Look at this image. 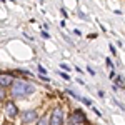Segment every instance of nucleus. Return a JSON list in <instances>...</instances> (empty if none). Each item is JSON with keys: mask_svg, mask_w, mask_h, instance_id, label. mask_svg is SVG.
I'll use <instances>...</instances> for the list:
<instances>
[{"mask_svg": "<svg viewBox=\"0 0 125 125\" xmlns=\"http://www.w3.org/2000/svg\"><path fill=\"white\" fill-rule=\"evenodd\" d=\"M33 85H30L23 80H17L12 82V97H25L29 94H33Z\"/></svg>", "mask_w": 125, "mask_h": 125, "instance_id": "1", "label": "nucleus"}, {"mask_svg": "<svg viewBox=\"0 0 125 125\" xmlns=\"http://www.w3.org/2000/svg\"><path fill=\"white\" fill-rule=\"evenodd\" d=\"M48 125H63V112L60 108H55L50 115V120H48Z\"/></svg>", "mask_w": 125, "mask_h": 125, "instance_id": "2", "label": "nucleus"}, {"mask_svg": "<svg viewBox=\"0 0 125 125\" xmlns=\"http://www.w3.org/2000/svg\"><path fill=\"white\" fill-rule=\"evenodd\" d=\"M87 118L85 115L82 114V110H77V112H73L72 115H70V118H68V125H82L85 124Z\"/></svg>", "mask_w": 125, "mask_h": 125, "instance_id": "3", "label": "nucleus"}, {"mask_svg": "<svg viewBox=\"0 0 125 125\" xmlns=\"http://www.w3.org/2000/svg\"><path fill=\"white\" fill-rule=\"evenodd\" d=\"M17 114H19V110H17L15 104L9 102V104L5 105V115H7V118H15V117H17Z\"/></svg>", "mask_w": 125, "mask_h": 125, "instance_id": "4", "label": "nucleus"}, {"mask_svg": "<svg viewBox=\"0 0 125 125\" xmlns=\"http://www.w3.org/2000/svg\"><path fill=\"white\" fill-rule=\"evenodd\" d=\"M35 118H37V112H35V110H27V112L22 114V120H23V124L32 122V120H35Z\"/></svg>", "mask_w": 125, "mask_h": 125, "instance_id": "5", "label": "nucleus"}, {"mask_svg": "<svg viewBox=\"0 0 125 125\" xmlns=\"http://www.w3.org/2000/svg\"><path fill=\"white\" fill-rule=\"evenodd\" d=\"M12 82H13V77L12 75H0V87L2 88L12 85Z\"/></svg>", "mask_w": 125, "mask_h": 125, "instance_id": "6", "label": "nucleus"}, {"mask_svg": "<svg viewBox=\"0 0 125 125\" xmlns=\"http://www.w3.org/2000/svg\"><path fill=\"white\" fill-rule=\"evenodd\" d=\"M115 82H117V85L124 87V80H122V77H117V78H115Z\"/></svg>", "mask_w": 125, "mask_h": 125, "instance_id": "7", "label": "nucleus"}, {"mask_svg": "<svg viewBox=\"0 0 125 125\" xmlns=\"http://www.w3.org/2000/svg\"><path fill=\"white\" fill-rule=\"evenodd\" d=\"M37 125H48L47 118H40V120H39V124H37Z\"/></svg>", "mask_w": 125, "mask_h": 125, "instance_id": "8", "label": "nucleus"}, {"mask_svg": "<svg viewBox=\"0 0 125 125\" xmlns=\"http://www.w3.org/2000/svg\"><path fill=\"white\" fill-rule=\"evenodd\" d=\"M39 72L42 73V75H45V73H47V70H45V68L42 67V65H39Z\"/></svg>", "mask_w": 125, "mask_h": 125, "instance_id": "9", "label": "nucleus"}, {"mask_svg": "<svg viewBox=\"0 0 125 125\" xmlns=\"http://www.w3.org/2000/svg\"><path fill=\"white\" fill-rule=\"evenodd\" d=\"M60 67L63 68V70H65V72H68V70H70V67H68L67 63H60Z\"/></svg>", "mask_w": 125, "mask_h": 125, "instance_id": "10", "label": "nucleus"}, {"mask_svg": "<svg viewBox=\"0 0 125 125\" xmlns=\"http://www.w3.org/2000/svg\"><path fill=\"white\" fill-rule=\"evenodd\" d=\"M87 72H88L90 75H95V72H94V68H92V67H88V68H87Z\"/></svg>", "mask_w": 125, "mask_h": 125, "instance_id": "11", "label": "nucleus"}, {"mask_svg": "<svg viewBox=\"0 0 125 125\" xmlns=\"http://www.w3.org/2000/svg\"><path fill=\"white\" fill-rule=\"evenodd\" d=\"M3 97H5V92H3V88H2V87H0V100H2V98H3Z\"/></svg>", "mask_w": 125, "mask_h": 125, "instance_id": "12", "label": "nucleus"}, {"mask_svg": "<svg viewBox=\"0 0 125 125\" xmlns=\"http://www.w3.org/2000/svg\"><path fill=\"white\" fill-rule=\"evenodd\" d=\"M60 75H62V77L65 78V80H68V75H67V73H65V72H60Z\"/></svg>", "mask_w": 125, "mask_h": 125, "instance_id": "13", "label": "nucleus"}]
</instances>
